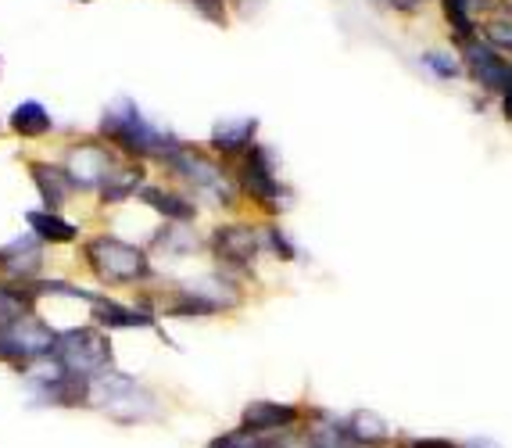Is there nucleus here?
I'll return each instance as SVG.
<instances>
[{"mask_svg":"<svg viewBox=\"0 0 512 448\" xmlns=\"http://www.w3.org/2000/svg\"><path fill=\"white\" fill-rule=\"evenodd\" d=\"M101 133L133 158H162V162H169V158L183 147L172 133L154 130L151 122H144V115H140L129 101L115 104V108L104 115Z\"/></svg>","mask_w":512,"mask_h":448,"instance_id":"nucleus-1","label":"nucleus"},{"mask_svg":"<svg viewBox=\"0 0 512 448\" xmlns=\"http://www.w3.org/2000/svg\"><path fill=\"white\" fill-rule=\"evenodd\" d=\"M86 405L104 409L115 420H144L154 413V398L129 373L119 370H104L94 380H86Z\"/></svg>","mask_w":512,"mask_h":448,"instance_id":"nucleus-2","label":"nucleus"},{"mask_svg":"<svg viewBox=\"0 0 512 448\" xmlns=\"http://www.w3.org/2000/svg\"><path fill=\"white\" fill-rule=\"evenodd\" d=\"M83 255L104 284H140L151 276L147 251L119 241V237H94V241L83 244Z\"/></svg>","mask_w":512,"mask_h":448,"instance_id":"nucleus-3","label":"nucleus"},{"mask_svg":"<svg viewBox=\"0 0 512 448\" xmlns=\"http://www.w3.org/2000/svg\"><path fill=\"white\" fill-rule=\"evenodd\" d=\"M54 359L65 366L69 377L94 380L97 373L111 370V341L101 327L61 330L58 345H54Z\"/></svg>","mask_w":512,"mask_h":448,"instance_id":"nucleus-4","label":"nucleus"},{"mask_svg":"<svg viewBox=\"0 0 512 448\" xmlns=\"http://www.w3.org/2000/svg\"><path fill=\"white\" fill-rule=\"evenodd\" d=\"M58 345V330H51L36 312L0 323V359L15 362L18 370L36 359H51Z\"/></svg>","mask_w":512,"mask_h":448,"instance_id":"nucleus-5","label":"nucleus"},{"mask_svg":"<svg viewBox=\"0 0 512 448\" xmlns=\"http://www.w3.org/2000/svg\"><path fill=\"white\" fill-rule=\"evenodd\" d=\"M165 165H169L180 180H187L190 187H197L201 194H208L212 201H226V205L233 201V187H230V180H226V173H222V165L215 162V158H208L205 151L180 147V151H176Z\"/></svg>","mask_w":512,"mask_h":448,"instance_id":"nucleus-6","label":"nucleus"},{"mask_svg":"<svg viewBox=\"0 0 512 448\" xmlns=\"http://www.w3.org/2000/svg\"><path fill=\"white\" fill-rule=\"evenodd\" d=\"M462 58H466V69L480 83V90L502 97L512 87V58H505L498 47L487 44L484 36L462 47Z\"/></svg>","mask_w":512,"mask_h":448,"instance_id":"nucleus-7","label":"nucleus"},{"mask_svg":"<svg viewBox=\"0 0 512 448\" xmlns=\"http://www.w3.org/2000/svg\"><path fill=\"white\" fill-rule=\"evenodd\" d=\"M240 187L248 190L258 205H265L269 212H280V180H276V165L269 147L255 144L240 165Z\"/></svg>","mask_w":512,"mask_h":448,"instance_id":"nucleus-8","label":"nucleus"},{"mask_svg":"<svg viewBox=\"0 0 512 448\" xmlns=\"http://www.w3.org/2000/svg\"><path fill=\"white\" fill-rule=\"evenodd\" d=\"M61 169L69 173L76 190H101L104 180L115 173V158H111V151L101 144H76V147H69Z\"/></svg>","mask_w":512,"mask_h":448,"instance_id":"nucleus-9","label":"nucleus"},{"mask_svg":"<svg viewBox=\"0 0 512 448\" xmlns=\"http://www.w3.org/2000/svg\"><path fill=\"white\" fill-rule=\"evenodd\" d=\"M258 248H262V237H258L251 226L244 223H230V226H219L212 233V251L215 259L222 266L230 269H251L258 259Z\"/></svg>","mask_w":512,"mask_h":448,"instance_id":"nucleus-10","label":"nucleus"},{"mask_svg":"<svg viewBox=\"0 0 512 448\" xmlns=\"http://www.w3.org/2000/svg\"><path fill=\"white\" fill-rule=\"evenodd\" d=\"M43 269V241L40 237H15L11 244L0 248V273L8 276L11 284H33Z\"/></svg>","mask_w":512,"mask_h":448,"instance_id":"nucleus-11","label":"nucleus"},{"mask_svg":"<svg viewBox=\"0 0 512 448\" xmlns=\"http://www.w3.org/2000/svg\"><path fill=\"white\" fill-rule=\"evenodd\" d=\"M29 173H33L36 190H40V198H43V205H47V212H58V208L72 198V190H76V183L69 180V173H65L61 165L33 162V165H29Z\"/></svg>","mask_w":512,"mask_h":448,"instance_id":"nucleus-12","label":"nucleus"},{"mask_svg":"<svg viewBox=\"0 0 512 448\" xmlns=\"http://www.w3.org/2000/svg\"><path fill=\"white\" fill-rule=\"evenodd\" d=\"M94 323L101 330H133V327H154V316L147 309H133V305L111 302V298H97L94 305Z\"/></svg>","mask_w":512,"mask_h":448,"instance_id":"nucleus-13","label":"nucleus"},{"mask_svg":"<svg viewBox=\"0 0 512 448\" xmlns=\"http://www.w3.org/2000/svg\"><path fill=\"white\" fill-rule=\"evenodd\" d=\"M298 420V409L287 402H251L244 409V427L255 434H273L283 431V427H291Z\"/></svg>","mask_w":512,"mask_h":448,"instance_id":"nucleus-14","label":"nucleus"},{"mask_svg":"<svg viewBox=\"0 0 512 448\" xmlns=\"http://www.w3.org/2000/svg\"><path fill=\"white\" fill-rule=\"evenodd\" d=\"M258 119H237V122H219L212 130V147L219 155H244L255 147Z\"/></svg>","mask_w":512,"mask_h":448,"instance_id":"nucleus-15","label":"nucleus"},{"mask_svg":"<svg viewBox=\"0 0 512 448\" xmlns=\"http://www.w3.org/2000/svg\"><path fill=\"white\" fill-rule=\"evenodd\" d=\"M140 201L151 205L154 212L165 216L169 223H190V219L197 216V208L190 205L187 198H180V194H172V190H165V187H140Z\"/></svg>","mask_w":512,"mask_h":448,"instance_id":"nucleus-16","label":"nucleus"},{"mask_svg":"<svg viewBox=\"0 0 512 448\" xmlns=\"http://www.w3.org/2000/svg\"><path fill=\"white\" fill-rule=\"evenodd\" d=\"M344 427H348V434L359 441L362 448H376V445H384V441H391V423H387L384 416L369 413V409L351 413Z\"/></svg>","mask_w":512,"mask_h":448,"instance_id":"nucleus-17","label":"nucleus"},{"mask_svg":"<svg viewBox=\"0 0 512 448\" xmlns=\"http://www.w3.org/2000/svg\"><path fill=\"white\" fill-rule=\"evenodd\" d=\"M29 230H33V237H40L43 244H69L79 237V230L69 223V219H61L58 212H29L26 216Z\"/></svg>","mask_w":512,"mask_h":448,"instance_id":"nucleus-18","label":"nucleus"},{"mask_svg":"<svg viewBox=\"0 0 512 448\" xmlns=\"http://www.w3.org/2000/svg\"><path fill=\"white\" fill-rule=\"evenodd\" d=\"M140 183H144V165H137V162L122 165V169H115V173L104 180L101 201H108V205L126 201L129 194H140Z\"/></svg>","mask_w":512,"mask_h":448,"instance_id":"nucleus-19","label":"nucleus"},{"mask_svg":"<svg viewBox=\"0 0 512 448\" xmlns=\"http://www.w3.org/2000/svg\"><path fill=\"white\" fill-rule=\"evenodd\" d=\"M51 115H47V108L36 101H26L18 104L15 112H11V130L18 133V137H43V133H51Z\"/></svg>","mask_w":512,"mask_h":448,"instance_id":"nucleus-20","label":"nucleus"},{"mask_svg":"<svg viewBox=\"0 0 512 448\" xmlns=\"http://www.w3.org/2000/svg\"><path fill=\"white\" fill-rule=\"evenodd\" d=\"M441 8H444V18H448V26H452L455 40H459L462 47L473 44V40H480L477 18H473V11H470L466 0H441Z\"/></svg>","mask_w":512,"mask_h":448,"instance_id":"nucleus-21","label":"nucleus"},{"mask_svg":"<svg viewBox=\"0 0 512 448\" xmlns=\"http://www.w3.org/2000/svg\"><path fill=\"white\" fill-rule=\"evenodd\" d=\"M154 244L162 251H172V255H190V251H197L201 248V241H197L194 233L187 230V223H172V226H165L158 237H154Z\"/></svg>","mask_w":512,"mask_h":448,"instance_id":"nucleus-22","label":"nucleus"},{"mask_svg":"<svg viewBox=\"0 0 512 448\" xmlns=\"http://www.w3.org/2000/svg\"><path fill=\"white\" fill-rule=\"evenodd\" d=\"M208 448H276V441L269 438V434H255V431H248V427H240V431L215 438Z\"/></svg>","mask_w":512,"mask_h":448,"instance_id":"nucleus-23","label":"nucleus"},{"mask_svg":"<svg viewBox=\"0 0 512 448\" xmlns=\"http://www.w3.org/2000/svg\"><path fill=\"white\" fill-rule=\"evenodd\" d=\"M419 61H423V65H427V69L434 72L437 79H455V76L462 72V69H459V61L448 58V54H437V51H427Z\"/></svg>","mask_w":512,"mask_h":448,"instance_id":"nucleus-24","label":"nucleus"},{"mask_svg":"<svg viewBox=\"0 0 512 448\" xmlns=\"http://www.w3.org/2000/svg\"><path fill=\"white\" fill-rule=\"evenodd\" d=\"M265 237H269V244H273V251L280 255V259H294L291 241H287V237H283V233L276 230V226H269V230H265Z\"/></svg>","mask_w":512,"mask_h":448,"instance_id":"nucleus-25","label":"nucleus"},{"mask_svg":"<svg viewBox=\"0 0 512 448\" xmlns=\"http://www.w3.org/2000/svg\"><path fill=\"white\" fill-rule=\"evenodd\" d=\"M187 4H194L197 11H205L212 22H222V0H187Z\"/></svg>","mask_w":512,"mask_h":448,"instance_id":"nucleus-26","label":"nucleus"},{"mask_svg":"<svg viewBox=\"0 0 512 448\" xmlns=\"http://www.w3.org/2000/svg\"><path fill=\"white\" fill-rule=\"evenodd\" d=\"M409 448H459L455 441H448V438H416Z\"/></svg>","mask_w":512,"mask_h":448,"instance_id":"nucleus-27","label":"nucleus"},{"mask_svg":"<svg viewBox=\"0 0 512 448\" xmlns=\"http://www.w3.org/2000/svg\"><path fill=\"white\" fill-rule=\"evenodd\" d=\"M387 8H394V11H405V15H412V11H419V4L423 0H384Z\"/></svg>","mask_w":512,"mask_h":448,"instance_id":"nucleus-28","label":"nucleus"},{"mask_svg":"<svg viewBox=\"0 0 512 448\" xmlns=\"http://www.w3.org/2000/svg\"><path fill=\"white\" fill-rule=\"evenodd\" d=\"M459 448H502V445H495L491 438H473V441H466V445H459Z\"/></svg>","mask_w":512,"mask_h":448,"instance_id":"nucleus-29","label":"nucleus"},{"mask_svg":"<svg viewBox=\"0 0 512 448\" xmlns=\"http://www.w3.org/2000/svg\"><path fill=\"white\" fill-rule=\"evenodd\" d=\"M502 112H505V119H512V87L502 94Z\"/></svg>","mask_w":512,"mask_h":448,"instance_id":"nucleus-30","label":"nucleus"},{"mask_svg":"<svg viewBox=\"0 0 512 448\" xmlns=\"http://www.w3.org/2000/svg\"><path fill=\"white\" fill-rule=\"evenodd\" d=\"M83 4H86V0H83Z\"/></svg>","mask_w":512,"mask_h":448,"instance_id":"nucleus-31","label":"nucleus"}]
</instances>
